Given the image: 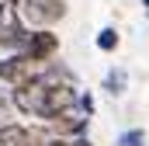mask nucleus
<instances>
[{"mask_svg":"<svg viewBox=\"0 0 149 146\" xmlns=\"http://www.w3.org/2000/svg\"><path fill=\"white\" fill-rule=\"evenodd\" d=\"M31 28L21 18V0H0V45L10 52H21Z\"/></svg>","mask_w":149,"mask_h":146,"instance_id":"nucleus-1","label":"nucleus"},{"mask_svg":"<svg viewBox=\"0 0 149 146\" xmlns=\"http://www.w3.org/2000/svg\"><path fill=\"white\" fill-rule=\"evenodd\" d=\"M49 66H52V63H38V59L24 56V52H10V56L0 59V80L14 91V87H24V84L38 80Z\"/></svg>","mask_w":149,"mask_h":146,"instance_id":"nucleus-2","label":"nucleus"},{"mask_svg":"<svg viewBox=\"0 0 149 146\" xmlns=\"http://www.w3.org/2000/svg\"><path fill=\"white\" fill-rule=\"evenodd\" d=\"M21 18L31 28H52L56 21L66 18V4L63 0H21Z\"/></svg>","mask_w":149,"mask_h":146,"instance_id":"nucleus-3","label":"nucleus"},{"mask_svg":"<svg viewBox=\"0 0 149 146\" xmlns=\"http://www.w3.org/2000/svg\"><path fill=\"white\" fill-rule=\"evenodd\" d=\"M21 52L31 56V59H38V63H52L56 52H59V35L52 28H31V35H28V42H24Z\"/></svg>","mask_w":149,"mask_h":146,"instance_id":"nucleus-4","label":"nucleus"},{"mask_svg":"<svg viewBox=\"0 0 149 146\" xmlns=\"http://www.w3.org/2000/svg\"><path fill=\"white\" fill-rule=\"evenodd\" d=\"M0 146H45V132L17 125V122H3L0 125Z\"/></svg>","mask_w":149,"mask_h":146,"instance_id":"nucleus-5","label":"nucleus"},{"mask_svg":"<svg viewBox=\"0 0 149 146\" xmlns=\"http://www.w3.org/2000/svg\"><path fill=\"white\" fill-rule=\"evenodd\" d=\"M125 87H128V73L121 70V66H114V70L104 77V91H108L111 98H118V94H125Z\"/></svg>","mask_w":149,"mask_h":146,"instance_id":"nucleus-6","label":"nucleus"},{"mask_svg":"<svg viewBox=\"0 0 149 146\" xmlns=\"http://www.w3.org/2000/svg\"><path fill=\"white\" fill-rule=\"evenodd\" d=\"M94 42H97V49H101V52H114V49L121 45V35H118V28L108 25V28H101V32H97Z\"/></svg>","mask_w":149,"mask_h":146,"instance_id":"nucleus-7","label":"nucleus"},{"mask_svg":"<svg viewBox=\"0 0 149 146\" xmlns=\"http://www.w3.org/2000/svg\"><path fill=\"white\" fill-rule=\"evenodd\" d=\"M45 146H94L87 136H52L45 139Z\"/></svg>","mask_w":149,"mask_h":146,"instance_id":"nucleus-8","label":"nucleus"},{"mask_svg":"<svg viewBox=\"0 0 149 146\" xmlns=\"http://www.w3.org/2000/svg\"><path fill=\"white\" fill-rule=\"evenodd\" d=\"M118 146H146V132L142 129H128L118 136Z\"/></svg>","mask_w":149,"mask_h":146,"instance_id":"nucleus-9","label":"nucleus"},{"mask_svg":"<svg viewBox=\"0 0 149 146\" xmlns=\"http://www.w3.org/2000/svg\"><path fill=\"white\" fill-rule=\"evenodd\" d=\"M80 111H83V115H94V98H90L87 91H80Z\"/></svg>","mask_w":149,"mask_h":146,"instance_id":"nucleus-10","label":"nucleus"},{"mask_svg":"<svg viewBox=\"0 0 149 146\" xmlns=\"http://www.w3.org/2000/svg\"><path fill=\"white\" fill-rule=\"evenodd\" d=\"M3 115H7V101H0V118H3Z\"/></svg>","mask_w":149,"mask_h":146,"instance_id":"nucleus-11","label":"nucleus"}]
</instances>
